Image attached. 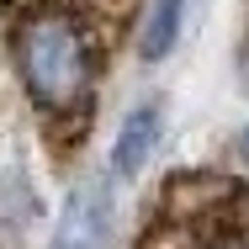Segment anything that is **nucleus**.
<instances>
[{"label": "nucleus", "instance_id": "f257e3e1", "mask_svg": "<svg viewBox=\"0 0 249 249\" xmlns=\"http://www.w3.org/2000/svg\"><path fill=\"white\" fill-rule=\"evenodd\" d=\"M127 5L117 0H0L11 69L58 159L85 149L101 80L111 69Z\"/></svg>", "mask_w": 249, "mask_h": 249}, {"label": "nucleus", "instance_id": "f03ea898", "mask_svg": "<svg viewBox=\"0 0 249 249\" xmlns=\"http://www.w3.org/2000/svg\"><path fill=\"white\" fill-rule=\"evenodd\" d=\"M133 249H249V180L223 170L170 175Z\"/></svg>", "mask_w": 249, "mask_h": 249}, {"label": "nucleus", "instance_id": "7ed1b4c3", "mask_svg": "<svg viewBox=\"0 0 249 249\" xmlns=\"http://www.w3.org/2000/svg\"><path fill=\"white\" fill-rule=\"evenodd\" d=\"M106 207H111L106 180H80L69 191V201H64V217L53 228L48 249H101V239H106Z\"/></svg>", "mask_w": 249, "mask_h": 249}, {"label": "nucleus", "instance_id": "20e7f679", "mask_svg": "<svg viewBox=\"0 0 249 249\" xmlns=\"http://www.w3.org/2000/svg\"><path fill=\"white\" fill-rule=\"evenodd\" d=\"M159 133H164V111H159L154 101L133 106V111L122 117V127H117V143H111V175H117V180L138 175V170L149 164V154L159 149Z\"/></svg>", "mask_w": 249, "mask_h": 249}, {"label": "nucleus", "instance_id": "39448f33", "mask_svg": "<svg viewBox=\"0 0 249 249\" xmlns=\"http://www.w3.org/2000/svg\"><path fill=\"white\" fill-rule=\"evenodd\" d=\"M180 21H186V0H154L149 16H143V32H138V58L143 64L170 58L180 43Z\"/></svg>", "mask_w": 249, "mask_h": 249}, {"label": "nucleus", "instance_id": "423d86ee", "mask_svg": "<svg viewBox=\"0 0 249 249\" xmlns=\"http://www.w3.org/2000/svg\"><path fill=\"white\" fill-rule=\"evenodd\" d=\"M233 149H239V159H244V164H249V127H244V133H239V143H233Z\"/></svg>", "mask_w": 249, "mask_h": 249}, {"label": "nucleus", "instance_id": "0eeeda50", "mask_svg": "<svg viewBox=\"0 0 249 249\" xmlns=\"http://www.w3.org/2000/svg\"><path fill=\"white\" fill-rule=\"evenodd\" d=\"M117 5H133V0H117Z\"/></svg>", "mask_w": 249, "mask_h": 249}]
</instances>
